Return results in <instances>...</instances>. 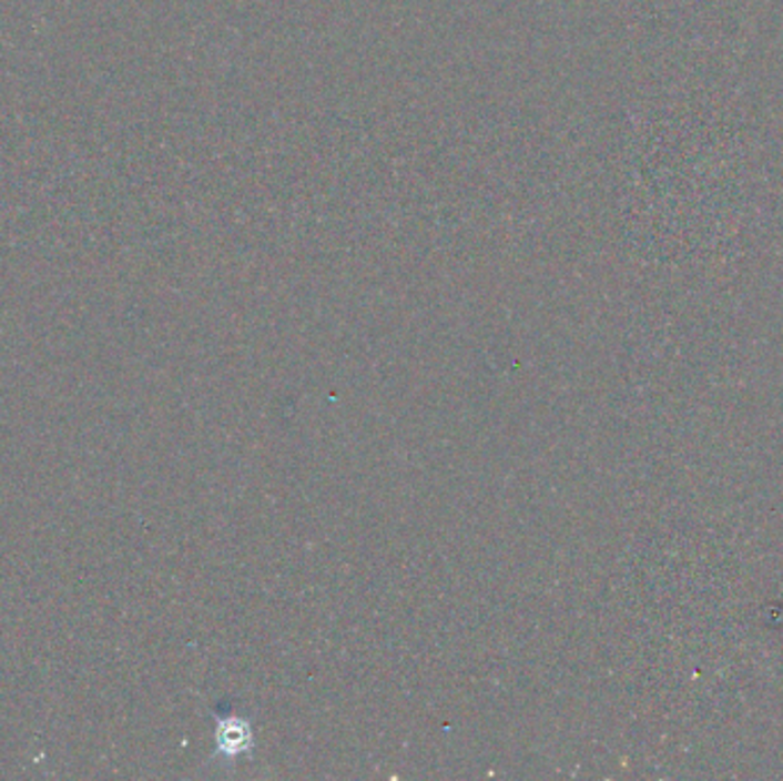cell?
Listing matches in <instances>:
<instances>
[{"label":"cell","mask_w":783,"mask_h":781,"mask_svg":"<svg viewBox=\"0 0 783 781\" xmlns=\"http://www.w3.org/2000/svg\"><path fill=\"white\" fill-rule=\"evenodd\" d=\"M216 757H225L230 761L251 754L255 748V738H253V724L245 716L232 713V710H225V713L216 716Z\"/></svg>","instance_id":"cell-1"}]
</instances>
